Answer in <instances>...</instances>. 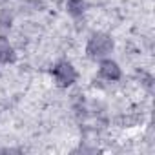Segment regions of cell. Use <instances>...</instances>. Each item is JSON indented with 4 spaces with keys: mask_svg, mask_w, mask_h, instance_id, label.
I'll use <instances>...</instances> for the list:
<instances>
[{
    "mask_svg": "<svg viewBox=\"0 0 155 155\" xmlns=\"http://www.w3.org/2000/svg\"><path fill=\"white\" fill-rule=\"evenodd\" d=\"M64 4H66L68 15L73 17V18L84 17V13L88 9V2H86V0H64Z\"/></svg>",
    "mask_w": 155,
    "mask_h": 155,
    "instance_id": "5",
    "label": "cell"
},
{
    "mask_svg": "<svg viewBox=\"0 0 155 155\" xmlns=\"http://www.w3.org/2000/svg\"><path fill=\"white\" fill-rule=\"evenodd\" d=\"M49 77L57 88L60 90H68L71 86L77 84L79 81V69L75 68V64L71 60H57L51 68H49Z\"/></svg>",
    "mask_w": 155,
    "mask_h": 155,
    "instance_id": "2",
    "label": "cell"
},
{
    "mask_svg": "<svg viewBox=\"0 0 155 155\" xmlns=\"http://www.w3.org/2000/svg\"><path fill=\"white\" fill-rule=\"evenodd\" d=\"M11 24H13V15L8 9H2L0 11V35H6L11 29Z\"/></svg>",
    "mask_w": 155,
    "mask_h": 155,
    "instance_id": "6",
    "label": "cell"
},
{
    "mask_svg": "<svg viewBox=\"0 0 155 155\" xmlns=\"http://www.w3.org/2000/svg\"><path fill=\"white\" fill-rule=\"evenodd\" d=\"M97 71H99V77L102 81H106V82H119L122 79V68L111 57H106V58L99 60Z\"/></svg>",
    "mask_w": 155,
    "mask_h": 155,
    "instance_id": "3",
    "label": "cell"
},
{
    "mask_svg": "<svg viewBox=\"0 0 155 155\" xmlns=\"http://www.w3.org/2000/svg\"><path fill=\"white\" fill-rule=\"evenodd\" d=\"M17 60V49L8 35H0V66H8Z\"/></svg>",
    "mask_w": 155,
    "mask_h": 155,
    "instance_id": "4",
    "label": "cell"
},
{
    "mask_svg": "<svg viewBox=\"0 0 155 155\" xmlns=\"http://www.w3.org/2000/svg\"><path fill=\"white\" fill-rule=\"evenodd\" d=\"M115 49V40L110 33L106 31H93L90 33L88 40H86V46H84V53L90 60H102L106 57H111Z\"/></svg>",
    "mask_w": 155,
    "mask_h": 155,
    "instance_id": "1",
    "label": "cell"
}]
</instances>
